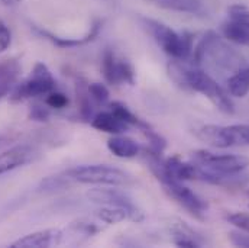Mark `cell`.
<instances>
[{
	"mask_svg": "<svg viewBox=\"0 0 249 248\" xmlns=\"http://www.w3.org/2000/svg\"><path fill=\"white\" fill-rule=\"evenodd\" d=\"M168 70H170V76L174 78L176 83H178L184 89H190L197 93H201L220 112H223V114L235 112L231 97L217 84V81L213 80L207 73H204L198 68H187V67H183L180 62H171Z\"/></svg>",
	"mask_w": 249,
	"mask_h": 248,
	"instance_id": "6da1fadb",
	"label": "cell"
},
{
	"mask_svg": "<svg viewBox=\"0 0 249 248\" xmlns=\"http://www.w3.org/2000/svg\"><path fill=\"white\" fill-rule=\"evenodd\" d=\"M141 20L146 28V31L149 32V35L162 48L165 54H168L170 57L178 61L188 58L193 50V38L190 34L187 32L178 34L174 29H171L168 25L149 18H142Z\"/></svg>",
	"mask_w": 249,
	"mask_h": 248,
	"instance_id": "7a4b0ae2",
	"label": "cell"
},
{
	"mask_svg": "<svg viewBox=\"0 0 249 248\" xmlns=\"http://www.w3.org/2000/svg\"><path fill=\"white\" fill-rule=\"evenodd\" d=\"M193 132L198 139L216 148L249 145V125H201Z\"/></svg>",
	"mask_w": 249,
	"mask_h": 248,
	"instance_id": "3957f363",
	"label": "cell"
},
{
	"mask_svg": "<svg viewBox=\"0 0 249 248\" xmlns=\"http://www.w3.org/2000/svg\"><path fill=\"white\" fill-rule=\"evenodd\" d=\"M65 176L74 182L83 185H100V186H124L132 183V177L116 167L105 166V164H93V166H81L71 169L65 173Z\"/></svg>",
	"mask_w": 249,
	"mask_h": 248,
	"instance_id": "277c9868",
	"label": "cell"
},
{
	"mask_svg": "<svg viewBox=\"0 0 249 248\" xmlns=\"http://www.w3.org/2000/svg\"><path fill=\"white\" fill-rule=\"evenodd\" d=\"M210 60L217 67L239 70L242 65V57H239L232 48L226 47L225 42L213 32H209L196 50V61L201 62Z\"/></svg>",
	"mask_w": 249,
	"mask_h": 248,
	"instance_id": "5b68a950",
	"label": "cell"
},
{
	"mask_svg": "<svg viewBox=\"0 0 249 248\" xmlns=\"http://www.w3.org/2000/svg\"><path fill=\"white\" fill-rule=\"evenodd\" d=\"M193 160L196 164L210 170L214 174L225 176V177L238 174L249 166V160L244 155L214 154L206 150H198L193 153Z\"/></svg>",
	"mask_w": 249,
	"mask_h": 248,
	"instance_id": "8992f818",
	"label": "cell"
},
{
	"mask_svg": "<svg viewBox=\"0 0 249 248\" xmlns=\"http://www.w3.org/2000/svg\"><path fill=\"white\" fill-rule=\"evenodd\" d=\"M55 89V80L48 70V67L44 62H36L32 74L28 80L22 81L20 84H16L12 95L10 100L12 102H20L29 97H36L42 95H48Z\"/></svg>",
	"mask_w": 249,
	"mask_h": 248,
	"instance_id": "52a82bcc",
	"label": "cell"
},
{
	"mask_svg": "<svg viewBox=\"0 0 249 248\" xmlns=\"http://www.w3.org/2000/svg\"><path fill=\"white\" fill-rule=\"evenodd\" d=\"M164 191L176 200L180 206H183L190 215H193L197 219H204V213L207 210V203L197 196L191 189L184 186L180 180L173 179L170 176H165L160 179Z\"/></svg>",
	"mask_w": 249,
	"mask_h": 248,
	"instance_id": "ba28073f",
	"label": "cell"
},
{
	"mask_svg": "<svg viewBox=\"0 0 249 248\" xmlns=\"http://www.w3.org/2000/svg\"><path fill=\"white\" fill-rule=\"evenodd\" d=\"M228 20L222 25L225 38L249 47V9L242 4H233L228 9Z\"/></svg>",
	"mask_w": 249,
	"mask_h": 248,
	"instance_id": "9c48e42d",
	"label": "cell"
},
{
	"mask_svg": "<svg viewBox=\"0 0 249 248\" xmlns=\"http://www.w3.org/2000/svg\"><path fill=\"white\" fill-rule=\"evenodd\" d=\"M89 199L93 200L94 203H102L106 206H119L127 210L129 213V219L133 222H141L143 221V213L141 209H138L133 202L124 194V191L118 190V189H91L87 193Z\"/></svg>",
	"mask_w": 249,
	"mask_h": 248,
	"instance_id": "30bf717a",
	"label": "cell"
},
{
	"mask_svg": "<svg viewBox=\"0 0 249 248\" xmlns=\"http://www.w3.org/2000/svg\"><path fill=\"white\" fill-rule=\"evenodd\" d=\"M64 243V231L62 229H44L38 232H32L25 235L23 238L15 241L10 247L13 248H42L61 246Z\"/></svg>",
	"mask_w": 249,
	"mask_h": 248,
	"instance_id": "8fae6325",
	"label": "cell"
},
{
	"mask_svg": "<svg viewBox=\"0 0 249 248\" xmlns=\"http://www.w3.org/2000/svg\"><path fill=\"white\" fill-rule=\"evenodd\" d=\"M34 158V150L28 145H18L0 154V176L25 166Z\"/></svg>",
	"mask_w": 249,
	"mask_h": 248,
	"instance_id": "7c38bea8",
	"label": "cell"
},
{
	"mask_svg": "<svg viewBox=\"0 0 249 248\" xmlns=\"http://www.w3.org/2000/svg\"><path fill=\"white\" fill-rule=\"evenodd\" d=\"M107 148L113 155H116L119 158H133L141 151L139 145L132 138L121 136V135L112 136L107 141Z\"/></svg>",
	"mask_w": 249,
	"mask_h": 248,
	"instance_id": "4fadbf2b",
	"label": "cell"
},
{
	"mask_svg": "<svg viewBox=\"0 0 249 248\" xmlns=\"http://www.w3.org/2000/svg\"><path fill=\"white\" fill-rule=\"evenodd\" d=\"M91 126L97 131L102 132H107V134H113V135H119L127 129L129 125L122 122L121 119H118L110 111L109 112H100L94 116V119L91 121Z\"/></svg>",
	"mask_w": 249,
	"mask_h": 248,
	"instance_id": "5bb4252c",
	"label": "cell"
},
{
	"mask_svg": "<svg viewBox=\"0 0 249 248\" xmlns=\"http://www.w3.org/2000/svg\"><path fill=\"white\" fill-rule=\"evenodd\" d=\"M20 64L15 60H3L0 62V97L9 93L20 74Z\"/></svg>",
	"mask_w": 249,
	"mask_h": 248,
	"instance_id": "9a60e30c",
	"label": "cell"
},
{
	"mask_svg": "<svg viewBox=\"0 0 249 248\" xmlns=\"http://www.w3.org/2000/svg\"><path fill=\"white\" fill-rule=\"evenodd\" d=\"M228 90L235 97H245L249 93V67L244 65L228 78Z\"/></svg>",
	"mask_w": 249,
	"mask_h": 248,
	"instance_id": "2e32d148",
	"label": "cell"
},
{
	"mask_svg": "<svg viewBox=\"0 0 249 248\" xmlns=\"http://www.w3.org/2000/svg\"><path fill=\"white\" fill-rule=\"evenodd\" d=\"M154 4L177 12H187V13H201L203 4L200 0H151Z\"/></svg>",
	"mask_w": 249,
	"mask_h": 248,
	"instance_id": "e0dca14e",
	"label": "cell"
},
{
	"mask_svg": "<svg viewBox=\"0 0 249 248\" xmlns=\"http://www.w3.org/2000/svg\"><path fill=\"white\" fill-rule=\"evenodd\" d=\"M118 58L115 57L113 51L107 48L103 54V61H102V70L103 76L107 83L110 84H119V77H118Z\"/></svg>",
	"mask_w": 249,
	"mask_h": 248,
	"instance_id": "ac0fdd59",
	"label": "cell"
},
{
	"mask_svg": "<svg viewBox=\"0 0 249 248\" xmlns=\"http://www.w3.org/2000/svg\"><path fill=\"white\" fill-rule=\"evenodd\" d=\"M97 218L102 219L103 222L106 224H119V222H124V219H129V213L127 210L124 208H119V206H106V208H102L96 212Z\"/></svg>",
	"mask_w": 249,
	"mask_h": 248,
	"instance_id": "d6986e66",
	"label": "cell"
},
{
	"mask_svg": "<svg viewBox=\"0 0 249 248\" xmlns=\"http://www.w3.org/2000/svg\"><path fill=\"white\" fill-rule=\"evenodd\" d=\"M110 112L118 118L121 119L122 122L127 125H141V121L124 106V103L121 102H113L110 103Z\"/></svg>",
	"mask_w": 249,
	"mask_h": 248,
	"instance_id": "ffe728a7",
	"label": "cell"
},
{
	"mask_svg": "<svg viewBox=\"0 0 249 248\" xmlns=\"http://www.w3.org/2000/svg\"><path fill=\"white\" fill-rule=\"evenodd\" d=\"M174 243H176V246H178V247H198V243L194 240V237L191 235L190 229L186 228L184 225H183V228L180 227V228L174 229Z\"/></svg>",
	"mask_w": 249,
	"mask_h": 248,
	"instance_id": "44dd1931",
	"label": "cell"
},
{
	"mask_svg": "<svg viewBox=\"0 0 249 248\" xmlns=\"http://www.w3.org/2000/svg\"><path fill=\"white\" fill-rule=\"evenodd\" d=\"M87 92L90 95V99H93L96 103H105L109 99V90L102 83H90L87 86Z\"/></svg>",
	"mask_w": 249,
	"mask_h": 248,
	"instance_id": "7402d4cb",
	"label": "cell"
},
{
	"mask_svg": "<svg viewBox=\"0 0 249 248\" xmlns=\"http://www.w3.org/2000/svg\"><path fill=\"white\" fill-rule=\"evenodd\" d=\"M118 77H119V83H129L133 84L135 83V73L132 65L124 60L118 61Z\"/></svg>",
	"mask_w": 249,
	"mask_h": 248,
	"instance_id": "603a6c76",
	"label": "cell"
},
{
	"mask_svg": "<svg viewBox=\"0 0 249 248\" xmlns=\"http://www.w3.org/2000/svg\"><path fill=\"white\" fill-rule=\"evenodd\" d=\"M228 222L235 225L236 228L249 232V213H242V212H235V213H231L228 215Z\"/></svg>",
	"mask_w": 249,
	"mask_h": 248,
	"instance_id": "cb8c5ba5",
	"label": "cell"
},
{
	"mask_svg": "<svg viewBox=\"0 0 249 248\" xmlns=\"http://www.w3.org/2000/svg\"><path fill=\"white\" fill-rule=\"evenodd\" d=\"M45 103L50 106V108H55V109H62L68 105V97L61 93V92H50L47 99H45Z\"/></svg>",
	"mask_w": 249,
	"mask_h": 248,
	"instance_id": "d4e9b609",
	"label": "cell"
},
{
	"mask_svg": "<svg viewBox=\"0 0 249 248\" xmlns=\"http://www.w3.org/2000/svg\"><path fill=\"white\" fill-rule=\"evenodd\" d=\"M12 44V34L9 31V28L0 22V54L4 53Z\"/></svg>",
	"mask_w": 249,
	"mask_h": 248,
	"instance_id": "484cf974",
	"label": "cell"
},
{
	"mask_svg": "<svg viewBox=\"0 0 249 248\" xmlns=\"http://www.w3.org/2000/svg\"><path fill=\"white\" fill-rule=\"evenodd\" d=\"M229 240L236 247H248L249 248V235L241 234V232H231Z\"/></svg>",
	"mask_w": 249,
	"mask_h": 248,
	"instance_id": "4316f807",
	"label": "cell"
},
{
	"mask_svg": "<svg viewBox=\"0 0 249 248\" xmlns=\"http://www.w3.org/2000/svg\"><path fill=\"white\" fill-rule=\"evenodd\" d=\"M31 116H32L34 119H38V121H44V119L47 118V112H44L42 109H39L38 106H35V109H34V112L31 114Z\"/></svg>",
	"mask_w": 249,
	"mask_h": 248,
	"instance_id": "83f0119b",
	"label": "cell"
},
{
	"mask_svg": "<svg viewBox=\"0 0 249 248\" xmlns=\"http://www.w3.org/2000/svg\"><path fill=\"white\" fill-rule=\"evenodd\" d=\"M0 1L6 6H15L18 3H20V0H0Z\"/></svg>",
	"mask_w": 249,
	"mask_h": 248,
	"instance_id": "f1b7e54d",
	"label": "cell"
},
{
	"mask_svg": "<svg viewBox=\"0 0 249 248\" xmlns=\"http://www.w3.org/2000/svg\"><path fill=\"white\" fill-rule=\"evenodd\" d=\"M248 193H249V191H248Z\"/></svg>",
	"mask_w": 249,
	"mask_h": 248,
	"instance_id": "f546056e",
	"label": "cell"
}]
</instances>
